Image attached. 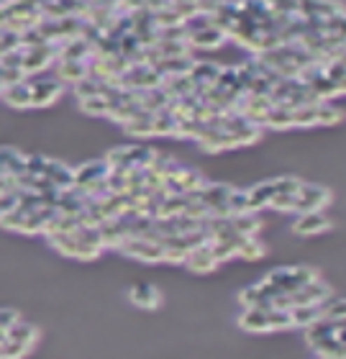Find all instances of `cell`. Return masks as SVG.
<instances>
[{"label": "cell", "instance_id": "4316f807", "mask_svg": "<svg viewBox=\"0 0 346 359\" xmlns=\"http://www.w3.org/2000/svg\"><path fill=\"white\" fill-rule=\"evenodd\" d=\"M267 326H270V331H290V329H293L290 311H282V308H270V311H267Z\"/></svg>", "mask_w": 346, "mask_h": 359}, {"label": "cell", "instance_id": "1f68e13d", "mask_svg": "<svg viewBox=\"0 0 346 359\" xmlns=\"http://www.w3.org/2000/svg\"><path fill=\"white\" fill-rule=\"evenodd\" d=\"M236 252H239V249H236V244H231V241H211V255L219 264L233 259Z\"/></svg>", "mask_w": 346, "mask_h": 359}, {"label": "cell", "instance_id": "7a4b0ae2", "mask_svg": "<svg viewBox=\"0 0 346 359\" xmlns=\"http://www.w3.org/2000/svg\"><path fill=\"white\" fill-rule=\"evenodd\" d=\"M333 195L324 185H310L303 182L298 195H295V210L293 213H308V210H326L331 205Z\"/></svg>", "mask_w": 346, "mask_h": 359}, {"label": "cell", "instance_id": "ba28073f", "mask_svg": "<svg viewBox=\"0 0 346 359\" xmlns=\"http://www.w3.org/2000/svg\"><path fill=\"white\" fill-rule=\"evenodd\" d=\"M85 77H90V67L88 62L80 60H60L57 62V80L62 85H75Z\"/></svg>", "mask_w": 346, "mask_h": 359}, {"label": "cell", "instance_id": "ffe728a7", "mask_svg": "<svg viewBox=\"0 0 346 359\" xmlns=\"http://www.w3.org/2000/svg\"><path fill=\"white\" fill-rule=\"evenodd\" d=\"M6 339H11V341H18V344L23 346H34L39 341V329L36 326H31V323L26 321H15L11 329L6 331Z\"/></svg>", "mask_w": 346, "mask_h": 359}, {"label": "cell", "instance_id": "836d02e7", "mask_svg": "<svg viewBox=\"0 0 346 359\" xmlns=\"http://www.w3.org/2000/svg\"><path fill=\"white\" fill-rule=\"evenodd\" d=\"M272 182H275V190L282 195H298V190L303 185V180L295 177V175H282V177L272 180Z\"/></svg>", "mask_w": 346, "mask_h": 359}, {"label": "cell", "instance_id": "7c38bea8", "mask_svg": "<svg viewBox=\"0 0 346 359\" xmlns=\"http://www.w3.org/2000/svg\"><path fill=\"white\" fill-rule=\"evenodd\" d=\"M239 329L249 331V334H270L267 311H262V308H244V313L239 316Z\"/></svg>", "mask_w": 346, "mask_h": 359}, {"label": "cell", "instance_id": "52a82bcc", "mask_svg": "<svg viewBox=\"0 0 346 359\" xmlns=\"http://www.w3.org/2000/svg\"><path fill=\"white\" fill-rule=\"evenodd\" d=\"M272 100L267 95H249L247 103L241 105V116L249 121V123H254V126H264V118H267V113L272 108Z\"/></svg>", "mask_w": 346, "mask_h": 359}, {"label": "cell", "instance_id": "d6986e66", "mask_svg": "<svg viewBox=\"0 0 346 359\" xmlns=\"http://www.w3.org/2000/svg\"><path fill=\"white\" fill-rule=\"evenodd\" d=\"M247 193H249V208L259 210L270 205L272 195L277 193V190H275V182H272V180H264V182H256L254 187H249Z\"/></svg>", "mask_w": 346, "mask_h": 359}, {"label": "cell", "instance_id": "d590c367", "mask_svg": "<svg viewBox=\"0 0 346 359\" xmlns=\"http://www.w3.org/2000/svg\"><path fill=\"white\" fill-rule=\"evenodd\" d=\"M75 95L83 100V97H90V95H100V80L95 77H85L80 83H75Z\"/></svg>", "mask_w": 346, "mask_h": 359}, {"label": "cell", "instance_id": "8992f818", "mask_svg": "<svg viewBox=\"0 0 346 359\" xmlns=\"http://www.w3.org/2000/svg\"><path fill=\"white\" fill-rule=\"evenodd\" d=\"M108 170H111V167L106 165V159L85 162V165H80L77 170H72V172H75V187L85 190V187L95 185V182H103V180L108 177Z\"/></svg>", "mask_w": 346, "mask_h": 359}, {"label": "cell", "instance_id": "d6a6232c", "mask_svg": "<svg viewBox=\"0 0 346 359\" xmlns=\"http://www.w3.org/2000/svg\"><path fill=\"white\" fill-rule=\"evenodd\" d=\"M26 216H29V213L15 205L13 210L0 213V226H3V229H11V231H21V226H23V221H26Z\"/></svg>", "mask_w": 346, "mask_h": 359}, {"label": "cell", "instance_id": "603a6c76", "mask_svg": "<svg viewBox=\"0 0 346 359\" xmlns=\"http://www.w3.org/2000/svg\"><path fill=\"white\" fill-rule=\"evenodd\" d=\"M264 255H267V249H264V244L256 239V236H247V239L239 244V252H236V257L247 259V262H256V259H262Z\"/></svg>", "mask_w": 346, "mask_h": 359}, {"label": "cell", "instance_id": "9a60e30c", "mask_svg": "<svg viewBox=\"0 0 346 359\" xmlns=\"http://www.w3.org/2000/svg\"><path fill=\"white\" fill-rule=\"evenodd\" d=\"M95 52L92 49V44L88 41V39L83 36H72L67 39L64 44H62V49L57 54H60V60H80V62H88V57Z\"/></svg>", "mask_w": 346, "mask_h": 359}, {"label": "cell", "instance_id": "8d00e7d4", "mask_svg": "<svg viewBox=\"0 0 346 359\" xmlns=\"http://www.w3.org/2000/svg\"><path fill=\"white\" fill-rule=\"evenodd\" d=\"M46 162H49V157H44V154L26 157V175H31V177H44Z\"/></svg>", "mask_w": 346, "mask_h": 359}, {"label": "cell", "instance_id": "f35d334b", "mask_svg": "<svg viewBox=\"0 0 346 359\" xmlns=\"http://www.w3.org/2000/svg\"><path fill=\"white\" fill-rule=\"evenodd\" d=\"M108 167H128V147H113L106 154Z\"/></svg>", "mask_w": 346, "mask_h": 359}, {"label": "cell", "instance_id": "9c48e42d", "mask_svg": "<svg viewBox=\"0 0 346 359\" xmlns=\"http://www.w3.org/2000/svg\"><path fill=\"white\" fill-rule=\"evenodd\" d=\"M185 264H188L193 272H198V275H208L213 269H219V262H216L211 255V241H208V244H200V247H195V249H190Z\"/></svg>", "mask_w": 346, "mask_h": 359}, {"label": "cell", "instance_id": "6da1fadb", "mask_svg": "<svg viewBox=\"0 0 346 359\" xmlns=\"http://www.w3.org/2000/svg\"><path fill=\"white\" fill-rule=\"evenodd\" d=\"M120 255L131 257V259H139V262H146V264H157L162 262V244L154 239H141V236H126V239L120 241L118 247Z\"/></svg>", "mask_w": 346, "mask_h": 359}, {"label": "cell", "instance_id": "74e56055", "mask_svg": "<svg viewBox=\"0 0 346 359\" xmlns=\"http://www.w3.org/2000/svg\"><path fill=\"white\" fill-rule=\"evenodd\" d=\"M267 208H275V210H282V213H293L295 210V195H282V193H275L272 195V201Z\"/></svg>", "mask_w": 346, "mask_h": 359}, {"label": "cell", "instance_id": "d4e9b609", "mask_svg": "<svg viewBox=\"0 0 346 359\" xmlns=\"http://www.w3.org/2000/svg\"><path fill=\"white\" fill-rule=\"evenodd\" d=\"M341 118H344V113L336 105H328L326 100L324 103H316V126H333Z\"/></svg>", "mask_w": 346, "mask_h": 359}, {"label": "cell", "instance_id": "e575fe53", "mask_svg": "<svg viewBox=\"0 0 346 359\" xmlns=\"http://www.w3.org/2000/svg\"><path fill=\"white\" fill-rule=\"evenodd\" d=\"M26 354H29V346L18 344V341L6 339V341L0 344V359H23Z\"/></svg>", "mask_w": 346, "mask_h": 359}, {"label": "cell", "instance_id": "484cf974", "mask_svg": "<svg viewBox=\"0 0 346 359\" xmlns=\"http://www.w3.org/2000/svg\"><path fill=\"white\" fill-rule=\"evenodd\" d=\"M344 313H346V300L344 298H328L324 303V318L321 321L326 323H341L344 321Z\"/></svg>", "mask_w": 346, "mask_h": 359}, {"label": "cell", "instance_id": "f546056e", "mask_svg": "<svg viewBox=\"0 0 346 359\" xmlns=\"http://www.w3.org/2000/svg\"><path fill=\"white\" fill-rule=\"evenodd\" d=\"M226 208L231 210V216H236V213H247L249 208V193L247 190H239V187H231V193H228L226 198Z\"/></svg>", "mask_w": 346, "mask_h": 359}, {"label": "cell", "instance_id": "7bdbcfd3", "mask_svg": "<svg viewBox=\"0 0 346 359\" xmlns=\"http://www.w3.org/2000/svg\"><path fill=\"white\" fill-rule=\"evenodd\" d=\"M0 175H3V172H0Z\"/></svg>", "mask_w": 346, "mask_h": 359}, {"label": "cell", "instance_id": "2e32d148", "mask_svg": "<svg viewBox=\"0 0 346 359\" xmlns=\"http://www.w3.org/2000/svg\"><path fill=\"white\" fill-rule=\"evenodd\" d=\"M290 318H293V329H308L324 318V306H293Z\"/></svg>", "mask_w": 346, "mask_h": 359}, {"label": "cell", "instance_id": "ac0fdd59", "mask_svg": "<svg viewBox=\"0 0 346 359\" xmlns=\"http://www.w3.org/2000/svg\"><path fill=\"white\" fill-rule=\"evenodd\" d=\"M0 95H3V100H6L11 108H31V85L26 83V80L3 88Z\"/></svg>", "mask_w": 346, "mask_h": 359}, {"label": "cell", "instance_id": "30bf717a", "mask_svg": "<svg viewBox=\"0 0 346 359\" xmlns=\"http://www.w3.org/2000/svg\"><path fill=\"white\" fill-rule=\"evenodd\" d=\"M128 300L134 303L136 308H144V311H151V308H157L162 303V292L149 283H139L131 287L128 292Z\"/></svg>", "mask_w": 346, "mask_h": 359}, {"label": "cell", "instance_id": "5bb4252c", "mask_svg": "<svg viewBox=\"0 0 346 359\" xmlns=\"http://www.w3.org/2000/svg\"><path fill=\"white\" fill-rule=\"evenodd\" d=\"M223 41H226V34H223L221 29H216V26L200 29L188 36V44L195 46V49H219Z\"/></svg>", "mask_w": 346, "mask_h": 359}, {"label": "cell", "instance_id": "4fadbf2b", "mask_svg": "<svg viewBox=\"0 0 346 359\" xmlns=\"http://www.w3.org/2000/svg\"><path fill=\"white\" fill-rule=\"evenodd\" d=\"M44 177L49 180L54 187H60V190H67V187L75 185V172H72V167H67L64 162H54V159L46 162Z\"/></svg>", "mask_w": 346, "mask_h": 359}, {"label": "cell", "instance_id": "5b68a950", "mask_svg": "<svg viewBox=\"0 0 346 359\" xmlns=\"http://www.w3.org/2000/svg\"><path fill=\"white\" fill-rule=\"evenodd\" d=\"M331 229V221L324 210H308V213H300L298 221L293 224V231L298 236H316V233H324Z\"/></svg>", "mask_w": 346, "mask_h": 359}, {"label": "cell", "instance_id": "8fae6325", "mask_svg": "<svg viewBox=\"0 0 346 359\" xmlns=\"http://www.w3.org/2000/svg\"><path fill=\"white\" fill-rule=\"evenodd\" d=\"M0 172L11 177H21L26 172V154L13 147H0Z\"/></svg>", "mask_w": 346, "mask_h": 359}, {"label": "cell", "instance_id": "4dcf8cb0", "mask_svg": "<svg viewBox=\"0 0 346 359\" xmlns=\"http://www.w3.org/2000/svg\"><path fill=\"white\" fill-rule=\"evenodd\" d=\"M293 126H316V105H298V108H293Z\"/></svg>", "mask_w": 346, "mask_h": 359}, {"label": "cell", "instance_id": "277c9868", "mask_svg": "<svg viewBox=\"0 0 346 359\" xmlns=\"http://www.w3.org/2000/svg\"><path fill=\"white\" fill-rule=\"evenodd\" d=\"M31 85V108H44V105H52L57 97L62 95L64 85L57 80V77H49V80H36Z\"/></svg>", "mask_w": 346, "mask_h": 359}, {"label": "cell", "instance_id": "ab89813d", "mask_svg": "<svg viewBox=\"0 0 346 359\" xmlns=\"http://www.w3.org/2000/svg\"><path fill=\"white\" fill-rule=\"evenodd\" d=\"M15 321H21V313L13 308H0V331H8Z\"/></svg>", "mask_w": 346, "mask_h": 359}, {"label": "cell", "instance_id": "44dd1931", "mask_svg": "<svg viewBox=\"0 0 346 359\" xmlns=\"http://www.w3.org/2000/svg\"><path fill=\"white\" fill-rule=\"evenodd\" d=\"M264 126L275 128V131L293 128V108H287V105H272L267 118H264Z\"/></svg>", "mask_w": 346, "mask_h": 359}, {"label": "cell", "instance_id": "83f0119b", "mask_svg": "<svg viewBox=\"0 0 346 359\" xmlns=\"http://www.w3.org/2000/svg\"><path fill=\"white\" fill-rule=\"evenodd\" d=\"M313 352L318 354V359H344L346 352H344V341H339L336 337L326 339L324 344H318Z\"/></svg>", "mask_w": 346, "mask_h": 359}, {"label": "cell", "instance_id": "7402d4cb", "mask_svg": "<svg viewBox=\"0 0 346 359\" xmlns=\"http://www.w3.org/2000/svg\"><path fill=\"white\" fill-rule=\"evenodd\" d=\"M239 303L244 308H262V311H270L272 308L270 298L264 295L259 285H249V287H244V290L239 292Z\"/></svg>", "mask_w": 346, "mask_h": 359}, {"label": "cell", "instance_id": "b9f144b4", "mask_svg": "<svg viewBox=\"0 0 346 359\" xmlns=\"http://www.w3.org/2000/svg\"><path fill=\"white\" fill-rule=\"evenodd\" d=\"M293 3H303V0H293Z\"/></svg>", "mask_w": 346, "mask_h": 359}, {"label": "cell", "instance_id": "3957f363", "mask_svg": "<svg viewBox=\"0 0 346 359\" xmlns=\"http://www.w3.org/2000/svg\"><path fill=\"white\" fill-rule=\"evenodd\" d=\"M331 295H333L331 287L326 283H321V277H313L310 283L303 285L300 290H295L290 298H293V306H324Z\"/></svg>", "mask_w": 346, "mask_h": 359}, {"label": "cell", "instance_id": "60d3db41", "mask_svg": "<svg viewBox=\"0 0 346 359\" xmlns=\"http://www.w3.org/2000/svg\"><path fill=\"white\" fill-rule=\"evenodd\" d=\"M15 205H18V190H13V193H0V213H8Z\"/></svg>", "mask_w": 346, "mask_h": 359}, {"label": "cell", "instance_id": "f1b7e54d", "mask_svg": "<svg viewBox=\"0 0 346 359\" xmlns=\"http://www.w3.org/2000/svg\"><path fill=\"white\" fill-rule=\"evenodd\" d=\"M49 244H52L60 255L77 257V239L72 233H52V236H49Z\"/></svg>", "mask_w": 346, "mask_h": 359}, {"label": "cell", "instance_id": "cb8c5ba5", "mask_svg": "<svg viewBox=\"0 0 346 359\" xmlns=\"http://www.w3.org/2000/svg\"><path fill=\"white\" fill-rule=\"evenodd\" d=\"M108 108H111V103H108L103 95H90V97H83V100H80V111L88 113V116H98V118H106Z\"/></svg>", "mask_w": 346, "mask_h": 359}, {"label": "cell", "instance_id": "e0dca14e", "mask_svg": "<svg viewBox=\"0 0 346 359\" xmlns=\"http://www.w3.org/2000/svg\"><path fill=\"white\" fill-rule=\"evenodd\" d=\"M231 226L239 236H256L262 231V218L256 216V210H247V213L231 216Z\"/></svg>", "mask_w": 346, "mask_h": 359}]
</instances>
